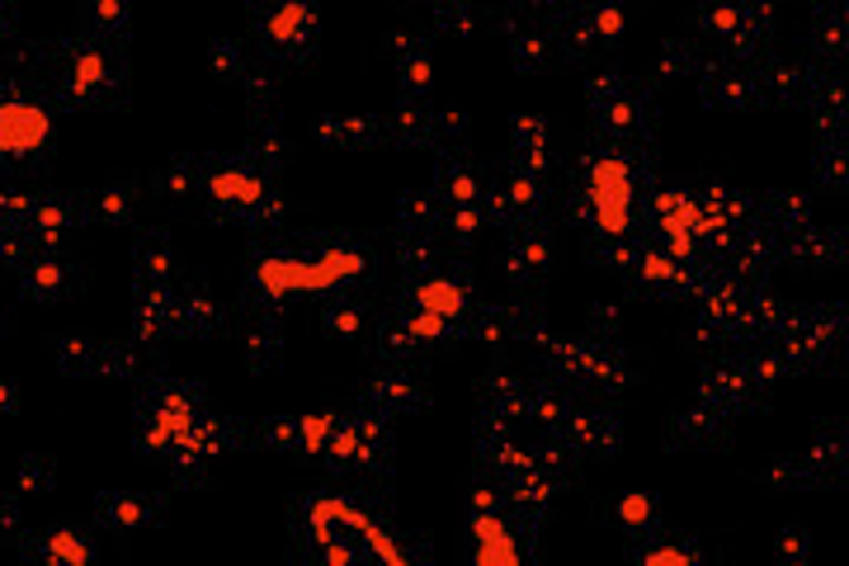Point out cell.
<instances>
[{
  "mask_svg": "<svg viewBox=\"0 0 849 566\" xmlns=\"http://www.w3.org/2000/svg\"><path fill=\"white\" fill-rule=\"evenodd\" d=\"M604 241L608 246H594V260L600 264H608V269H632L637 264V250L623 236H604Z\"/></svg>",
  "mask_w": 849,
  "mask_h": 566,
  "instance_id": "60d3db41",
  "label": "cell"
},
{
  "mask_svg": "<svg viewBox=\"0 0 849 566\" xmlns=\"http://www.w3.org/2000/svg\"><path fill=\"white\" fill-rule=\"evenodd\" d=\"M529 321V311L524 307H509V303H477L467 311V335L481 340V345H501L519 331V325Z\"/></svg>",
  "mask_w": 849,
  "mask_h": 566,
  "instance_id": "7c38bea8",
  "label": "cell"
},
{
  "mask_svg": "<svg viewBox=\"0 0 849 566\" xmlns=\"http://www.w3.org/2000/svg\"><path fill=\"white\" fill-rule=\"evenodd\" d=\"M204 194L212 204H226L232 212H241V208L260 204L269 194V184H264V175H255V170H212L204 180Z\"/></svg>",
  "mask_w": 849,
  "mask_h": 566,
  "instance_id": "30bf717a",
  "label": "cell"
},
{
  "mask_svg": "<svg viewBox=\"0 0 849 566\" xmlns=\"http://www.w3.org/2000/svg\"><path fill=\"white\" fill-rule=\"evenodd\" d=\"M10 406H14V392L5 387V382H0V410H10Z\"/></svg>",
  "mask_w": 849,
  "mask_h": 566,
  "instance_id": "f907efd6",
  "label": "cell"
},
{
  "mask_svg": "<svg viewBox=\"0 0 849 566\" xmlns=\"http://www.w3.org/2000/svg\"><path fill=\"white\" fill-rule=\"evenodd\" d=\"M260 439H264V444H274V448H297V444H303V420H264Z\"/></svg>",
  "mask_w": 849,
  "mask_h": 566,
  "instance_id": "ab89813d",
  "label": "cell"
},
{
  "mask_svg": "<svg viewBox=\"0 0 849 566\" xmlns=\"http://www.w3.org/2000/svg\"><path fill=\"white\" fill-rule=\"evenodd\" d=\"M127 204H133V194H127V184H113V189H104L99 194V204H95V212L104 222H119L123 212H127Z\"/></svg>",
  "mask_w": 849,
  "mask_h": 566,
  "instance_id": "ee69618b",
  "label": "cell"
},
{
  "mask_svg": "<svg viewBox=\"0 0 849 566\" xmlns=\"http://www.w3.org/2000/svg\"><path fill=\"white\" fill-rule=\"evenodd\" d=\"M472 515H487V509H501V487H487V481H477L472 487Z\"/></svg>",
  "mask_w": 849,
  "mask_h": 566,
  "instance_id": "c3c4849f",
  "label": "cell"
},
{
  "mask_svg": "<svg viewBox=\"0 0 849 566\" xmlns=\"http://www.w3.org/2000/svg\"><path fill=\"white\" fill-rule=\"evenodd\" d=\"M175 274V246L165 236H147L137 246V283H170Z\"/></svg>",
  "mask_w": 849,
  "mask_h": 566,
  "instance_id": "484cf974",
  "label": "cell"
},
{
  "mask_svg": "<svg viewBox=\"0 0 849 566\" xmlns=\"http://www.w3.org/2000/svg\"><path fill=\"white\" fill-rule=\"evenodd\" d=\"M501 34H505V48H509V57H515L519 71H538L552 57V38L538 28V20L524 24V20L509 14V20H501Z\"/></svg>",
  "mask_w": 849,
  "mask_h": 566,
  "instance_id": "5bb4252c",
  "label": "cell"
},
{
  "mask_svg": "<svg viewBox=\"0 0 849 566\" xmlns=\"http://www.w3.org/2000/svg\"><path fill=\"white\" fill-rule=\"evenodd\" d=\"M48 137V113L34 109V104H0V151L20 156V151H34L42 147Z\"/></svg>",
  "mask_w": 849,
  "mask_h": 566,
  "instance_id": "ba28073f",
  "label": "cell"
},
{
  "mask_svg": "<svg viewBox=\"0 0 849 566\" xmlns=\"http://www.w3.org/2000/svg\"><path fill=\"white\" fill-rule=\"evenodd\" d=\"M501 269L515 283H538L552 269V236L543 222H509L501 241Z\"/></svg>",
  "mask_w": 849,
  "mask_h": 566,
  "instance_id": "3957f363",
  "label": "cell"
},
{
  "mask_svg": "<svg viewBox=\"0 0 849 566\" xmlns=\"http://www.w3.org/2000/svg\"><path fill=\"white\" fill-rule=\"evenodd\" d=\"M576 0H515V10L533 14V20H571Z\"/></svg>",
  "mask_w": 849,
  "mask_h": 566,
  "instance_id": "7bdbcfd3",
  "label": "cell"
},
{
  "mask_svg": "<svg viewBox=\"0 0 849 566\" xmlns=\"http://www.w3.org/2000/svg\"><path fill=\"white\" fill-rule=\"evenodd\" d=\"M642 562L647 566H693L699 557H693V552H685V547H651V552H642Z\"/></svg>",
  "mask_w": 849,
  "mask_h": 566,
  "instance_id": "7dc6e473",
  "label": "cell"
},
{
  "mask_svg": "<svg viewBox=\"0 0 849 566\" xmlns=\"http://www.w3.org/2000/svg\"><path fill=\"white\" fill-rule=\"evenodd\" d=\"M109 81H113V71L95 48H81L76 57H71V71H66V95L71 99H95Z\"/></svg>",
  "mask_w": 849,
  "mask_h": 566,
  "instance_id": "ffe728a7",
  "label": "cell"
},
{
  "mask_svg": "<svg viewBox=\"0 0 849 566\" xmlns=\"http://www.w3.org/2000/svg\"><path fill=\"white\" fill-rule=\"evenodd\" d=\"M42 557H48V562H71V566H85V562H90V547H85V543H81V538L71 533V529H57V533L48 538V543H42Z\"/></svg>",
  "mask_w": 849,
  "mask_h": 566,
  "instance_id": "e575fe53",
  "label": "cell"
},
{
  "mask_svg": "<svg viewBox=\"0 0 849 566\" xmlns=\"http://www.w3.org/2000/svg\"><path fill=\"white\" fill-rule=\"evenodd\" d=\"M618 5H628V10H637V5H647V0H618Z\"/></svg>",
  "mask_w": 849,
  "mask_h": 566,
  "instance_id": "816d5d0a",
  "label": "cell"
},
{
  "mask_svg": "<svg viewBox=\"0 0 849 566\" xmlns=\"http://www.w3.org/2000/svg\"><path fill=\"white\" fill-rule=\"evenodd\" d=\"M392 260H396V269H402L406 279H420L424 269L434 264L430 232H402V226H396V236H392Z\"/></svg>",
  "mask_w": 849,
  "mask_h": 566,
  "instance_id": "d4e9b609",
  "label": "cell"
},
{
  "mask_svg": "<svg viewBox=\"0 0 849 566\" xmlns=\"http://www.w3.org/2000/svg\"><path fill=\"white\" fill-rule=\"evenodd\" d=\"M410 303L416 307H430L439 311V317H448V321H463L467 311H472V288L458 279H420L416 288H410Z\"/></svg>",
  "mask_w": 849,
  "mask_h": 566,
  "instance_id": "8fae6325",
  "label": "cell"
},
{
  "mask_svg": "<svg viewBox=\"0 0 849 566\" xmlns=\"http://www.w3.org/2000/svg\"><path fill=\"white\" fill-rule=\"evenodd\" d=\"M420 48H424V42L416 34H387V38H382V52H387L392 62H406V57H416Z\"/></svg>",
  "mask_w": 849,
  "mask_h": 566,
  "instance_id": "bcb514c9",
  "label": "cell"
},
{
  "mask_svg": "<svg viewBox=\"0 0 849 566\" xmlns=\"http://www.w3.org/2000/svg\"><path fill=\"white\" fill-rule=\"evenodd\" d=\"M434 222V189H406L396 198V226L402 232H430Z\"/></svg>",
  "mask_w": 849,
  "mask_h": 566,
  "instance_id": "f1b7e54d",
  "label": "cell"
},
{
  "mask_svg": "<svg viewBox=\"0 0 849 566\" xmlns=\"http://www.w3.org/2000/svg\"><path fill=\"white\" fill-rule=\"evenodd\" d=\"M571 410H576V402L557 387V382H533L529 387V420L543 424L547 434H557L562 424L571 420Z\"/></svg>",
  "mask_w": 849,
  "mask_h": 566,
  "instance_id": "44dd1931",
  "label": "cell"
},
{
  "mask_svg": "<svg viewBox=\"0 0 849 566\" xmlns=\"http://www.w3.org/2000/svg\"><path fill=\"white\" fill-rule=\"evenodd\" d=\"M778 557H784V562H802L807 557V533L802 529H788L784 538H778Z\"/></svg>",
  "mask_w": 849,
  "mask_h": 566,
  "instance_id": "681fc988",
  "label": "cell"
},
{
  "mask_svg": "<svg viewBox=\"0 0 849 566\" xmlns=\"http://www.w3.org/2000/svg\"><path fill=\"white\" fill-rule=\"evenodd\" d=\"M311 137L325 147H373L387 137V119H378V113H325L311 127Z\"/></svg>",
  "mask_w": 849,
  "mask_h": 566,
  "instance_id": "8992f818",
  "label": "cell"
},
{
  "mask_svg": "<svg viewBox=\"0 0 849 566\" xmlns=\"http://www.w3.org/2000/svg\"><path fill=\"white\" fill-rule=\"evenodd\" d=\"M99 515H104L113 529H142V524L156 519V501H137V495H104V501H99Z\"/></svg>",
  "mask_w": 849,
  "mask_h": 566,
  "instance_id": "4316f807",
  "label": "cell"
},
{
  "mask_svg": "<svg viewBox=\"0 0 849 566\" xmlns=\"http://www.w3.org/2000/svg\"><path fill=\"white\" fill-rule=\"evenodd\" d=\"M487 24H491V14L467 5V0H439L434 5V28L448 38H477Z\"/></svg>",
  "mask_w": 849,
  "mask_h": 566,
  "instance_id": "cb8c5ba5",
  "label": "cell"
},
{
  "mask_svg": "<svg viewBox=\"0 0 849 566\" xmlns=\"http://www.w3.org/2000/svg\"><path fill=\"white\" fill-rule=\"evenodd\" d=\"M590 109L608 142H642L651 133V95L628 85L623 76H594Z\"/></svg>",
  "mask_w": 849,
  "mask_h": 566,
  "instance_id": "7a4b0ae2",
  "label": "cell"
},
{
  "mask_svg": "<svg viewBox=\"0 0 849 566\" xmlns=\"http://www.w3.org/2000/svg\"><path fill=\"white\" fill-rule=\"evenodd\" d=\"M241 354H246V364L255 373H269L279 359H283V325L274 317H260L246 325V335H241Z\"/></svg>",
  "mask_w": 849,
  "mask_h": 566,
  "instance_id": "ac0fdd59",
  "label": "cell"
},
{
  "mask_svg": "<svg viewBox=\"0 0 849 566\" xmlns=\"http://www.w3.org/2000/svg\"><path fill=\"white\" fill-rule=\"evenodd\" d=\"M505 189V204L509 212H515V222H538L543 218V180L529 175V170H519V165H509L501 170V180H495Z\"/></svg>",
  "mask_w": 849,
  "mask_h": 566,
  "instance_id": "2e32d148",
  "label": "cell"
},
{
  "mask_svg": "<svg viewBox=\"0 0 849 566\" xmlns=\"http://www.w3.org/2000/svg\"><path fill=\"white\" fill-rule=\"evenodd\" d=\"M816 180L826 184V189H845V184H849V151H845V142H835V137L821 142V151H816Z\"/></svg>",
  "mask_w": 849,
  "mask_h": 566,
  "instance_id": "1f68e13d",
  "label": "cell"
},
{
  "mask_svg": "<svg viewBox=\"0 0 849 566\" xmlns=\"http://www.w3.org/2000/svg\"><path fill=\"white\" fill-rule=\"evenodd\" d=\"M651 515H656V501H651V495H628V501H618V519L628 524V529H647Z\"/></svg>",
  "mask_w": 849,
  "mask_h": 566,
  "instance_id": "b9f144b4",
  "label": "cell"
},
{
  "mask_svg": "<svg viewBox=\"0 0 849 566\" xmlns=\"http://www.w3.org/2000/svg\"><path fill=\"white\" fill-rule=\"evenodd\" d=\"M156 189H161L165 198H184L189 189H198V170H194L189 156H184V161H175V165H165L161 175H156Z\"/></svg>",
  "mask_w": 849,
  "mask_h": 566,
  "instance_id": "d590c367",
  "label": "cell"
},
{
  "mask_svg": "<svg viewBox=\"0 0 849 566\" xmlns=\"http://www.w3.org/2000/svg\"><path fill=\"white\" fill-rule=\"evenodd\" d=\"M586 198L594 212V232L600 236H623L632 212V161L628 151H594L586 156Z\"/></svg>",
  "mask_w": 849,
  "mask_h": 566,
  "instance_id": "6da1fadb",
  "label": "cell"
},
{
  "mask_svg": "<svg viewBox=\"0 0 849 566\" xmlns=\"http://www.w3.org/2000/svg\"><path fill=\"white\" fill-rule=\"evenodd\" d=\"M222 321H226V307H222L212 293H198V288H189L184 297H175V331L208 335V331H218Z\"/></svg>",
  "mask_w": 849,
  "mask_h": 566,
  "instance_id": "d6986e66",
  "label": "cell"
},
{
  "mask_svg": "<svg viewBox=\"0 0 849 566\" xmlns=\"http://www.w3.org/2000/svg\"><path fill=\"white\" fill-rule=\"evenodd\" d=\"M127 14V0H90V20L99 28H119Z\"/></svg>",
  "mask_w": 849,
  "mask_h": 566,
  "instance_id": "f6af8a7d",
  "label": "cell"
},
{
  "mask_svg": "<svg viewBox=\"0 0 849 566\" xmlns=\"http://www.w3.org/2000/svg\"><path fill=\"white\" fill-rule=\"evenodd\" d=\"M368 406H378V410H387V416H410V410H420L430 396H424V387L416 378H402V373H387V378H373L368 382Z\"/></svg>",
  "mask_w": 849,
  "mask_h": 566,
  "instance_id": "9a60e30c",
  "label": "cell"
},
{
  "mask_svg": "<svg viewBox=\"0 0 849 566\" xmlns=\"http://www.w3.org/2000/svg\"><path fill=\"white\" fill-rule=\"evenodd\" d=\"M509 165L529 170V175L543 180L552 165V123L543 113H519L515 119V151H509Z\"/></svg>",
  "mask_w": 849,
  "mask_h": 566,
  "instance_id": "52a82bcc",
  "label": "cell"
},
{
  "mask_svg": "<svg viewBox=\"0 0 849 566\" xmlns=\"http://www.w3.org/2000/svg\"><path fill=\"white\" fill-rule=\"evenodd\" d=\"M246 161L255 170H279L283 161H288V137H283V127H274L269 119L255 123L250 137H246Z\"/></svg>",
  "mask_w": 849,
  "mask_h": 566,
  "instance_id": "603a6c76",
  "label": "cell"
},
{
  "mask_svg": "<svg viewBox=\"0 0 849 566\" xmlns=\"http://www.w3.org/2000/svg\"><path fill=\"white\" fill-rule=\"evenodd\" d=\"M368 325V311L359 303H331L325 307V331L340 335V340H359Z\"/></svg>",
  "mask_w": 849,
  "mask_h": 566,
  "instance_id": "d6a6232c",
  "label": "cell"
},
{
  "mask_svg": "<svg viewBox=\"0 0 849 566\" xmlns=\"http://www.w3.org/2000/svg\"><path fill=\"white\" fill-rule=\"evenodd\" d=\"M430 85H434V62H430V52H416V57H406L402 62V90L410 95V99H424L430 95Z\"/></svg>",
  "mask_w": 849,
  "mask_h": 566,
  "instance_id": "836d02e7",
  "label": "cell"
},
{
  "mask_svg": "<svg viewBox=\"0 0 849 566\" xmlns=\"http://www.w3.org/2000/svg\"><path fill=\"white\" fill-rule=\"evenodd\" d=\"M387 137L402 142V147H439V109L420 104H402L396 113H387Z\"/></svg>",
  "mask_w": 849,
  "mask_h": 566,
  "instance_id": "4fadbf2b",
  "label": "cell"
},
{
  "mask_svg": "<svg viewBox=\"0 0 849 566\" xmlns=\"http://www.w3.org/2000/svg\"><path fill=\"white\" fill-rule=\"evenodd\" d=\"M693 71V48L685 38H670L665 48L656 52V62H651V81L656 85H670V81H679V76H689Z\"/></svg>",
  "mask_w": 849,
  "mask_h": 566,
  "instance_id": "f546056e",
  "label": "cell"
},
{
  "mask_svg": "<svg viewBox=\"0 0 849 566\" xmlns=\"http://www.w3.org/2000/svg\"><path fill=\"white\" fill-rule=\"evenodd\" d=\"M487 416L495 420H529V387L519 378H505V373H491L487 382Z\"/></svg>",
  "mask_w": 849,
  "mask_h": 566,
  "instance_id": "7402d4cb",
  "label": "cell"
},
{
  "mask_svg": "<svg viewBox=\"0 0 849 566\" xmlns=\"http://www.w3.org/2000/svg\"><path fill=\"white\" fill-rule=\"evenodd\" d=\"M208 57H212V71H218V76H222L226 85H236V90L250 81V71H255V66L246 62V52H241L232 38H218V42H212V52H208Z\"/></svg>",
  "mask_w": 849,
  "mask_h": 566,
  "instance_id": "4dcf8cb0",
  "label": "cell"
},
{
  "mask_svg": "<svg viewBox=\"0 0 849 566\" xmlns=\"http://www.w3.org/2000/svg\"><path fill=\"white\" fill-rule=\"evenodd\" d=\"M260 34L274 52H288V62H307L311 48H317V5L288 0V5L269 10L260 20Z\"/></svg>",
  "mask_w": 849,
  "mask_h": 566,
  "instance_id": "277c9868",
  "label": "cell"
},
{
  "mask_svg": "<svg viewBox=\"0 0 849 566\" xmlns=\"http://www.w3.org/2000/svg\"><path fill=\"white\" fill-rule=\"evenodd\" d=\"M760 76H750L741 66H707L703 76V99L707 104H727V109H746L760 99Z\"/></svg>",
  "mask_w": 849,
  "mask_h": 566,
  "instance_id": "9c48e42d",
  "label": "cell"
},
{
  "mask_svg": "<svg viewBox=\"0 0 849 566\" xmlns=\"http://www.w3.org/2000/svg\"><path fill=\"white\" fill-rule=\"evenodd\" d=\"M439 194L448 198V208L481 204V198H487V180H481L467 161H458L453 151H444V156H439Z\"/></svg>",
  "mask_w": 849,
  "mask_h": 566,
  "instance_id": "e0dca14e",
  "label": "cell"
},
{
  "mask_svg": "<svg viewBox=\"0 0 849 566\" xmlns=\"http://www.w3.org/2000/svg\"><path fill=\"white\" fill-rule=\"evenodd\" d=\"M444 222H448V232L458 241H477L481 226H487V208H481V204H458V208H448Z\"/></svg>",
  "mask_w": 849,
  "mask_h": 566,
  "instance_id": "8d00e7d4",
  "label": "cell"
},
{
  "mask_svg": "<svg viewBox=\"0 0 849 566\" xmlns=\"http://www.w3.org/2000/svg\"><path fill=\"white\" fill-rule=\"evenodd\" d=\"M618 331H623L618 307L614 303H594V311H590V340H600V345H614Z\"/></svg>",
  "mask_w": 849,
  "mask_h": 566,
  "instance_id": "74e56055",
  "label": "cell"
},
{
  "mask_svg": "<svg viewBox=\"0 0 849 566\" xmlns=\"http://www.w3.org/2000/svg\"><path fill=\"white\" fill-rule=\"evenodd\" d=\"M566 439V448L586 453V458H608V453L618 448V416H608V410H571V420L557 430Z\"/></svg>",
  "mask_w": 849,
  "mask_h": 566,
  "instance_id": "5b68a950",
  "label": "cell"
},
{
  "mask_svg": "<svg viewBox=\"0 0 849 566\" xmlns=\"http://www.w3.org/2000/svg\"><path fill=\"white\" fill-rule=\"evenodd\" d=\"M52 463L48 458H34V453H28V458L20 463V491L24 495H34V491H48L52 487Z\"/></svg>",
  "mask_w": 849,
  "mask_h": 566,
  "instance_id": "f35d334b",
  "label": "cell"
},
{
  "mask_svg": "<svg viewBox=\"0 0 849 566\" xmlns=\"http://www.w3.org/2000/svg\"><path fill=\"white\" fill-rule=\"evenodd\" d=\"M24 288L34 297H42V303H52V297L66 288V264L48 260V255H42V260H28L24 264Z\"/></svg>",
  "mask_w": 849,
  "mask_h": 566,
  "instance_id": "83f0119b",
  "label": "cell"
}]
</instances>
